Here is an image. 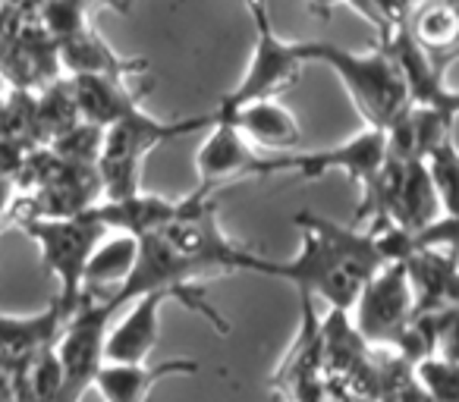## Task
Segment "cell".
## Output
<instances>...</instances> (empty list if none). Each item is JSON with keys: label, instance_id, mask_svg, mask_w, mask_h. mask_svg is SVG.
Wrapping results in <instances>:
<instances>
[{"label": "cell", "instance_id": "cell-1", "mask_svg": "<svg viewBox=\"0 0 459 402\" xmlns=\"http://www.w3.org/2000/svg\"><path fill=\"white\" fill-rule=\"evenodd\" d=\"M299 252L287 261L258 255L252 274L274 277L308 299L327 302L331 312H350L362 287L390 264L381 239L365 227L333 224L312 211L296 214Z\"/></svg>", "mask_w": 459, "mask_h": 402}, {"label": "cell", "instance_id": "cell-2", "mask_svg": "<svg viewBox=\"0 0 459 402\" xmlns=\"http://www.w3.org/2000/svg\"><path fill=\"white\" fill-rule=\"evenodd\" d=\"M296 45H299L302 64H321L333 70V76L340 79L352 107L359 110L368 129L387 133L396 123V116L409 107L406 85H403L394 60L381 45L365 54L346 51L331 41H296Z\"/></svg>", "mask_w": 459, "mask_h": 402}, {"label": "cell", "instance_id": "cell-3", "mask_svg": "<svg viewBox=\"0 0 459 402\" xmlns=\"http://www.w3.org/2000/svg\"><path fill=\"white\" fill-rule=\"evenodd\" d=\"M202 126H211V114L186 116V120H158L148 110H133L120 123L104 129L101 154H98V183H101V198L117 201L142 192V164L154 148L167 145L173 139L195 133Z\"/></svg>", "mask_w": 459, "mask_h": 402}, {"label": "cell", "instance_id": "cell-4", "mask_svg": "<svg viewBox=\"0 0 459 402\" xmlns=\"http://www.w3.org/2000/svg\"><path fill=\"white\" fill-rule=\"evenodd\" d=\"M246 7H249L252 26H255V45H252V57L246 64V73L239 76V82L211 110V116H217V120L246 107V104L281 101L299 82L302 66H306L299 57V45L296 41H283L277 35L264 0H246Z\"/></svg>", "mask_w": 459, "mask_h": 402}, {"label": "cell", "instance_id": "cell-5", "mask_svg": "<svg viewBox=\"0 0 459 402\" xmlns=\"http://www.w3.org/2000/svg\"><path fill=\"white\" fill-rule=\"evenodd\" d=\"M20 227L39 245L41 264L57 280V299L76 308L82 295L85 264L108 230L89 211L79 218H20Z\"/></svg>", "mask_w": 459, "mask_h": 402}, {"label": "cell", "instance_id": "cell-6", "mask_svg": "<svg viewBox=\"0 0 459 402\" xmlns=\"http://www.w3.org/2000/svg\"><path fill=\"white\" fill-rule=\"evenodd\" d=\"M117 312L120 305L114 299L79 295V305L66 318L57 346H54L60 371H64V389L57 402H82V396L91 389L98 371L104 368V339H108Z\"/></svg>", "mask_w": 459, "mask_h": 402}, {"label": "cell", "instance_id": "cell-7", "mask_svg": "<svg viewBox=\"0 0 459 402\" xmlns=\"http://www.w3.org/2000/svg\"><path fill=\"white\" fill-rule=\"evenodd\" d=\"M350 312H356V318L350 321L365 343L375 346V349L396 352L400 337L412 321V293H409L403 261L384 264L362 287Z\"/></svg>", "mask_w": 459, "mask_h": 402}, {"label": "cell", "instance_id": "cell-8", "mask_svg": "<svg viewBox=\"0 0 459 402\" xmlns=\"http://www.w3.org/2000/svg\"><path fill=\"white\" fill-rule=\"evenodd\" d=\"M271 387L281 402H327L325 352H321V318L315 302L299 295V330L277 364Z\"/></svg>", "mask_w": 459, "mask_h": 402}, {"label": "cell", "instance_id": "cell-9", "mask_svg": "<svg viewBox=\"0 0 459 402\" xmlns=\"http://www.w3.org/2000/svg\"><path fill=\"white\" fill-rule=\"evenodd\" d=\"M387 158V139L377 129L365 126L352 139H346L337 148L325 151H290L277 158V173H296L302 179H321L327 173H343L350 183L359 185V192L375 179Z\"/></svg>", "mask_w": 459, "mask_h": 402}, {"label": "cell", "instance_id": "cell-10", "mask_svg": "<svg viewBox=\"0 0 459 402\" xmlns=\"http://www.w3.org/2000/svg\"><path fill=\"white\" fill-rule=\"evenodd\" d=\"M195 173L202 179L198 185L202 192H211L214 185L233 183V179L277 176V154L255 151L233 123L211 116L208 135L195 154Z\"/></svg>", "mask_w": 459, "mask_h": 402}, {"label": "cell", "instance_id": "cell-11", "mask_svg": "<svg viewBox=\"0 0 459 402\" xmlns=\"http://www.w3.org/2000/svg\"><path fill=\"white\" fill-rule=\"evenodd\" d=\"M170 302L164 293H145L126 302V312L110 321L104 339V364H145L160 339V308Z\"/></svg>", "mask_w": 459, "mask_h": 402}, {"label": "cell", "instance_id": "cell-12", "mask_svg": "<svg viewBox=\"0 0 459 402\" xmlns=\"http://www.w3.org/2000/svg\"><path fill=\"white\" fill-rule=\"evenodd\" d=\"M70 314L73 308L64 305L57 295L35 314H0V362L29 368L35 358L57 346Z\"/></svg>", "mask_w": 459, "mask_h": 402}, {"label": "cell", "instance_id": "cell-13", "mask_svg": "<svg viewBox=\"0 0 459 402\" xmlns=\"http://www.w3.org/2000/svg\"><path fill=\"white\" fill-rule=\"evenodd\" d=\"M412 312H446L459 302V270L456 249H415L403 258Z\"/></svg>", "mask_w": 459, "mask_h": 402}, {"label": "cell", "instance_id": "cell-14", "mask_svg": "<svg viewBox=\"0 0 459 402\" xmlns=\"http://www.w3.org/2000/svg\"><path fill=\"white\" fill-rule=\"evenodd\" d=\"M54 60L66 73V79L104 76V79H117V82H126L133 73L148 66L145 60L120 57L91 26H82L73 35H66V38H60L54 45Z\"/></svg>", "mask_w": 459, "mask_h": 402}, {"label": "cell", "instance_id": "cell-15", "mask_svg": "<svg viewBox=\"0 0 459 402\" xmlns=\"http://www.w3.org/2000/svg\"><path fill=\"white\" fill-rule=\"evenodd\" d=\"M189 198H160V195H145V192H135L129 198H117L108 201L101 198L95 208H89V214L104 227V230L114 233H129V236L142 239L148 233H158L160 227H167L170 220H177L186 211Z\"/></svg>", "mask_w": 459, "mask_h": 402}, {"label": "cell", "instance_id": "cell-16", "mask_svg": "<svg viewBox=\"0 0 459 402\" xmlns=\"http://www.w3.org/2000/svg\"><path fill=\"white\" fill-rule=\"evenodd\" d=\"M223 120L233 123L255 151L262 148V154H290L302 141L299 120H296V114L283 101L246 104V107L233 110Z\"/></svg>", "mask_w": 459, "mask_h": 402}, {"label": "cell", "instance_id": "cell-17", "mask_svg": "<svg viewBox=\"0 0 459 402\" xmlns=\"http://www.w3.org/2000/svg\"><path fill=\"white\" fill-rule=\"evenodd\" d=\"M195 358H164L158 364H104L91 387L101 393L104 402H148L152 389L164 377H183L195 374Z\"/></svg>", "mask_w": 459, "mask_h": 402}, {"label": "cell", "instance_id": "cell-18", "mask_svg": "<svg viewBox=\"0 0 459 402\" xmlns=\"http://www.w3.org/2000/svg\"><path fill=\"white\" fill-rule=\"evenodd\" d=\"M70 95L76 104L79 123H89L95 129H108L129 116L133 110H142V95L126 89V82L104 76H73Z\"/></svg>", "mask_w": 459, "mask_h": 402}, {"label": "cell", "instance_id": "cell-19", "mask_svg": "<svg viewBox=\"0 0 459 402\" xmlns=\"http://www.w3.org/2000/svg\"><path fill=\"white\" fill-rule=\"evenodd\" d=\"M135 258H139V239L129 236V233H108L95 245L89 264H85L82 295L117 302L123 287H126L129 274H133Z\"/></svg>", "mask_w": 459, "mask_h": 402}, {"label": "cell", "instance_id": "cell-20", "mask_svg": "<svg viewBox=\"0 0 459 402\" xmlns=\"http://www.w3.org/2000/svg\"><path fill=\"white\" fill-rule=\"evenodd\" d=\"M406 32L437 66H450L456 57L459 41V16L453 0H428L409 16Z\"/></svg>", "mask_w": 459, "mask_h": 402}, {"label": "cell", "instance_id": "cell-21", "mask_svg": "<svg viewBox=\"0 0 459 402\" xmlns=\"http://www.w3.org/2000/svg\"><path fill=\"white\" fill-rule=\"evenodd\" d=\"M412 381L434 402H459V364L453 355H428L412 364Z\"/></svg>", "mask_w": 459, "mask_h": 402}, {"label": "cell", "instance_id": "cell-22", "mask_svg": "<svg viewBox=\"0 0 459 402\" xmlns=\"http://www.w3.org/2000/svg\"><path fill=\"white\" fill-rule=\"evenodd\" d=\"M425 170L431 176V185L437 192V201L444 208V218H456V179H459V160H456V145L444 141L437 145L425 160Z\"/></svg>", "mask_w": 459, "mask_h": 402}, {"label": "cell", "instance_id": "cell-23", "mask_svg": "<svg viewBox=\"0 0 459 402\" xmlns=\"http://www.w3.org/2000/svg\"><path fill=\"white\" fill-rule=\"evenodd\" d=\"M377 402H434V399L421 393V387L412 381V364L403 362L400 368L387 377V383H384Z\"/></svg>", "mask_w": 459, "mask_h": 402}, {"label": "cell", "instance_id": "cell-24", "mask_svg": "<svg viewBox=\"0 0 459 402\" xmlns=\"http://www.w3.org/2000/svg\"><path fill=\"white\" fill-rule=\"evenodd\" d=\"M20 211V195H16V185L7 183V179H0V230L10 224Z\"/></svg>", "mask_w": 459, "mask_h": 402}, {"label": "cell", "instance_id": "cell-25", "mask_svg": "<svg viewBox=\"0 0 459 402\" xmlns=\"http://www.w3.org/2000/svg\"><path fill=\"white\" fill-rule=\"evenodd\" d=\"M73 4H79L82 10L108 7V10H114V13H129V0H73Z\"/></svg>", "mask_w": 459, "mask_h": 402}, {"label": "cell", "instance_id": "cell-26", "mask_svg": "<svg viewBox=\"0 0 459 402\" xmlns=\"http://www.w3.org/2000/svg\"><path fill=\"white\" fill-rule=\"evenodd\" d=\"M327 402H375V399H368V396H356V393H331L327 396Z\"/></svg>", "mask_w": 459, "mask_h": 402}, {"label": "cell", "instance_id": "cell-27", "mask_svg": "<svg viewBox=\"0 0 459 402\" xmlns=\"http://www.w3.org/2000/svg\"><path fill=\"white\" fill-rule=\"evenodd\" d=\"M4 104H7V98H4V95H0V114H4Z\"/></svg>", "mask_w": 459, "mask_h": 402}]
</instances>
